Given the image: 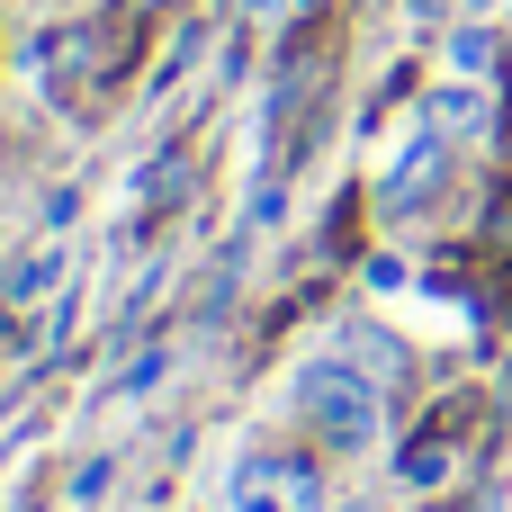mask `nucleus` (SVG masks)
Wrapping results in <instances>:
<instances>
[{"label": "nucleus", "mask_w": 512, "mask_h": 512, "mask_svg": "<svg viewBox=\"0 0 512 512\" xmlns=\"http://www.w3.org/2000/svg\"><path fill=\"white\" fill-rule=\"evenodd\" d=\"M432 135H486V99L477 90H441L432 99Z\"/></svg>", "instance_id": "20e7f679"}, {"label": "nucleus", "mask_w": 512, "mask_h": 512, "mask_svg": "<svg viewBox=\"0 0 512 512\" xmlns=\"http://www.w3.org/2000/svg\"><path fill=\"white\" fill-rule=\"evenodd\" d=\"M432 180H441V135H423V144H414V162L387 180V207H396V216H405V207H423V189H432Z\"/></svg>", "instance_id": "7ed1b4c3"}, {"label": "nucleus", "mask_w": 512, "mask_h": 512, "mask_svg": "<svg viewBox=\"0 0 512 512\" xmlns=\"http://www.w3.org/2000/svg\"><path fill=\"white\" fill-rule=\"evenodd\" d=\"M234 512H324V468L297 459V450H252L225 486Z\"/></svg>", "instance_id": "f03ea898"}, {"label": "nucleus", "mask_w": 512, "mask_h": 512, "mask_svg": "<svg viewBox=\"0 0 512 512\" xmlns=\"http://www.w3.org/2000/svg\"><path fill=\"white\" fill-rule=\"evenodd\" d=\"M450 54H459V72H486V63H495V36H459Z\"/></svg>", "instance_id": "423d86ee"}, {"label": "nucleus", "mask_w": 512, "mask_h": 512, "mask_svg": "<svg viewBox=\"0 0 512 512\" xmlns=\"http://www.w3.org/2000/svg\"><path fill=\"white\" fill-rule=\"evenodd\" d=\"M297 414H306V432L324 441V450H369L378 441V378L360 369V360H306L297 369Z\"/></svg>", "instance_id": "f257e3e1"}, {"label": "nucleus", "mask_w": 512, "mask_h": 512, "mask_svg": "<svg viewBox=\"0 0 512 512\" xmlns=\"http://www.w3.org/2000/svg\"><path fill=\"white\" fill-rule=\"evenodd\" d=\"M54 270H63V261H54V252H27V261H18V270H9V306H36V297H45V288H54Z\"/></svg>", "instance_id": "39448f33"}]
</instances>
